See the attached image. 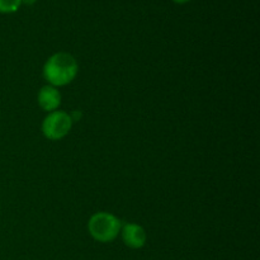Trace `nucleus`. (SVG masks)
Masks as SVG:
<instances>
[{
    "label": "nucleus",
    "mask_w": 260,
    "mask_h": 260,
    "mask_svg": "<svg viewBox=\"0 0 260 260\" xmlns=\"http://www.w3.org/2000/svg\"><path fill=\"white\" fill-rule=\"evenodd\" d=\"M79 71L78 61L68 52H57L51 56L43 66V76L48 85L55 88L65 86L76 78Z\"/></svg>",
    "instance_id": "nucleus-1"
},
{
    "label": "nucleus",
    "mask_w": 260,
    "mask_h": 260,
    "mask_svg": "<svg viewBox=\"0 0 260 260\" xmlns=\"http://www.w3.org/2000/svg\"><path fill=\"white\" fill-rule=\"evenodd\" d=\"M122 222L117 216L108 212H96L88 222V231L98 243H111L121 234Z\"/></svg>",
    "instance_id": "nucleus-2"
},
{
    "label": "nucleus",
    "mask_w": 260,
    "mask_h": 260,
    "mask_svg": "<svg viewBox=\"0 0 260 260\" xmlns=\"http://www.w3.org/2000/svg\"><path fill=\"white\" fill-rule=\"evenodd\" d=\"M70 114L62 111H53L47 114L42 122V134L51 141H58L68 136L73 127Z\"/></svg>",
    "instance_id": "nucleus-3"
},
{
    "label": "nucleus",
    "mask_w": 260,
    "mask_h": 260,
    "mask_svg": "<svg viewBox=\"0 0 260 260\" xmlns=\"http://www.w3.org/2000/svg\"><path fill=\"white\" fill-rule=\"evenodd\" d=\"M121 235L124 245L131 249L144 248L147 240L145 229L137 223H126L122 226Z\"/></svg>",
    "instance_id": "nucleus-4"
},
{
    "label": "nucleus",
    "mask_w": 260,
    "mask_h": 260,
    "mask_svg": "<svg viewBox=\"0 0 260 260\" xmlns=\"http://www.w3.org/2000/svg\"><path fill=\"white\" fill-rule=\"evenodd\" d=\"M37 102L43 111L51 113L53 111H57V108L60 107L61 94L55 86L45 85L38 91Z\"/></svg>",
    "instance_id": "nucleus-5"
},
{
    "label": "nucleus",
    "mask_w": 260,
    "mask_h": 260,
    "mask_svg": "<svg viewBox=\"0 0 260 260\" xmlns=\"http://www.w3.org/2000/svg\"><path fill=\"white\" fill-rule=\"evenodd\" d=\"M23 0H0V13L3 14H10L15 13L22 5Z\"/></svg>",
    "instance_id": "nucleus-6"
},
{
    "label": "nucleus",
    "mask_w": 260,
    "mask_h": 260,
    "mask_svg": "<svg viewBox=\"0 0 260 260\" xmlns=\"http://www.w3.org/2000/svg\"><path fill=\"white\" fill-rule=\"evenodd\" d=\"M174 3H177V4H185V3H188L189 0H173Z\"/></svg>",
    "instance_id": "nucleus-7"
},
{
    "label": "nucleus",
    "mask_w": 260,
    "mask_h": 260,
    "mask_svg": "<svg viewBox=\"0 0 260 260\" xmlns=\"http://www.w3.org/2000/svg\"><path fill=\"white\" fill-rule=\"evenodd\" d=\"M23 3H25V4H28V5H32V4H35L36 0H23Z\"/></svg>",
    "instance_id": "nucleus-8"
}]
</instances>
